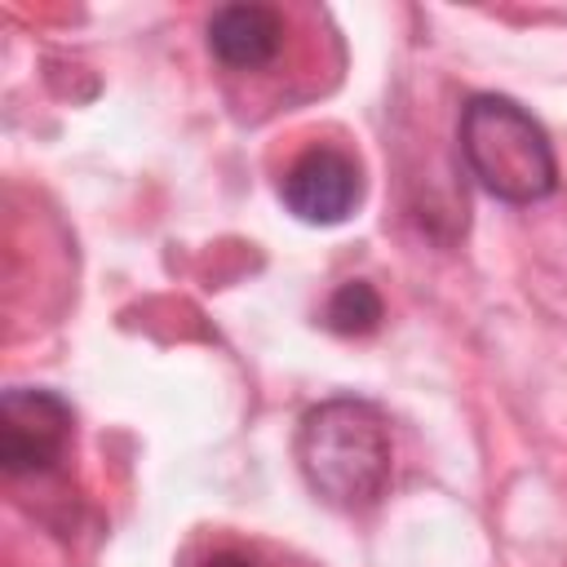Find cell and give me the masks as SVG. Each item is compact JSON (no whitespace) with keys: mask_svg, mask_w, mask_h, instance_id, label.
I'll return each mask as SVG.
<instances>
[{"mask_svg":"<svg viewBox=\"0 0 567 567\" xmlns=\"http://www.w3.org/2000/svg\"><path fill=\"white\" fill-rule=\"evenodd\" d=\"M328 328L341 332V337H359V332H372L381 323V297L372 284L363 279H350L341 284L332 297H328V310H323Z\"/></svg>","mask_w":567,"mask_h":567,"instance_id":"cell-6","label":"cell"},{"mask_svg":"<svg viewBox=\"0 0 567 567\" xmlns=\"http://www.w3.org/2000/svg\"><path fill=\"white\" fill-rule=\"evenodd\" d=\"M182 567H270L261 558V545H244V540H213L204 549H190Z\"/></svg>","mask_w":567,"mask_h":567,"instance_id":"cell-7","label":"cell"},{"mask_svg":"<svg viewBox=\"0 0 567 567\" xmlns=\"http://www.w3.org/2000/svg\"><path fill=\"white\" fill-rule=\"evenodd\" d=\"M461 155L478 186L505 204H532L558 186V159L545 128L501 93H474L461 106Z\"/></svg>","mask_w":567,"mask_h":567,"instance_id":"cell-2","label":"cell"},{"mask_svg":"<svg viewBox=\"0 0 567 567\" xmlns=\"http://www.w3.org/2000/svg\"><path fill=\"white\" fill-rule=\"evenodd\" d=\"M208 53L226 80H270L292 44V13L279 4H221L204 27Z\"/></svg>","mask_w":567,"mask_h":567,"instance_id":"cell-4","label":"cell"},{"mask_svg":"<svg viewBox=\"0 0 567 567\" xmlns=\"http://www.w3.org/2000/svg\"><path fill=\"white\" fill-rule=\"evenodd\" d=\"M279 195L292 217L310 226H337L363 199V168L341 146H310L288 164Z\"/></svg>","mask_w":567,"mask_h":567,"instance_id":"cell-5","label":"cell"},{"mask_svg":"<svg viewBox=\"0 0 567 567\" xmlns=\"http://www.w3.org/2000/svg\"><path fill=\"white\" fill-rule=\"evenodd\" d=\"M297 465L315 496L337 509H368L385 496L394 470L390 421L368 399H328L301 416Z\"/></svg>","mask_w":567,"mask_h":567,"instance_id":"cell-1","label":"cell"},{"mask_svg":"<svg viewBox=\"0 0 567 567\" xmlns=\"http://www.w3.org/2000/svg\"><path fill=\"white\" fill-rule=\"evenodd\" d=\"M75 439V412L62 394L13 385L0 399V461L9 478L49 474Z\"/></svg>","mask_w":567,"mask_h":567,"instance_id":"cell-3","label":"cell"}]
</instances>
